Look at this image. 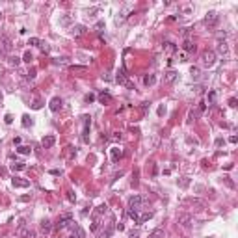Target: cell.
Returning <instances> with one entry per match:
<instances>
[{
	"mask_svg": "<svg viewBox=\"0 0 238 238\" xmlns=\"http://www.w3.org/2000/svg\"><path fill=\"white\" fill-rule=\"evenodd\" d=\"M179 223H180L184 229H190V227H192V216H190V214H183V216L179 218Z\"/></svg>",
	"mask_w": 238,
	"mask_h": 238,
	"instance_id": "cell-12",
	"label": "cell"
},
{
	"mask_svg": "<svg viewBox=\"0 0 238 238\" xmlns=\"http://www.w3.org/2000/svg\"><path fill=\"white\" fill-rule=\"evenodd\" d=\"M17 234H19V236H23V238H36V233H34L32 229H28V227L24 225V223H23V225H19Z\"/></svg>",
	"mask_w": 238,
	"mask_h": 238,
	"instance_id": "cell-7",
	"label": "cell"
},
{
	"mask_svg": "<svg viewBox=\"0 0 238 238\" xmlns=\"http://www.w3.org/2000/svg\"><path fill=\"white\" fill-rule=\"evenodd\" d=\"M67 197H69V201H76V195H74V192H67Z\"/></svg>",
	"mask_w": 238,
	"mask_h": 238,
	"instance_id": "cell-43",
	"label": "cell"
},
{
	"mask_svg": "<svg viewBox=\"0 0 238 238\" xmlns=\"http://www.w3.org/2000/svg\"><path fill=\"white\" fill-rule=\"evenodd\" d=\"M218 52H220L221 56H227V54H229V47H227L225 41H220V43H218Z\"/></svg>",
	"mask_w": 238,
	"mask_h": 238,
	"instance_id": "cell-21",
	"label": "cell"
},
{
	"mask_svg": "<svg viewBox=\"0 0 238 238\" xmlns=\"http://www.w3.org/2000/svg\"><path fill=\"white\" fill-rule=\"evenodd\" d=\"M177 78H179V73L173 71V69H169V71L164 73V82H166V84H173Z\"/></svg>",
	"mask_w": 238,
	"mask_h": 238,
	"instance_id": "cell-8",
	"label": "cell"
},
{
	"mask_svg": "<svg viewBox=\"0 0 238 238\" xmlns=\"http://www.w3.org/2000/svg\"><path fill=\"white\" fill-rule=\"evenodd\" d=\"M19 201H23V203H26V201H30V195H20V197H19Z\"/></svg>",
	"mask_w": 238,
	"mask_h": 238,
	"instance_id": "cell-46",
	"label": "cell"
},
{
	"mask_svg": "<svg viewBox=\"0 0 238 238\" xmlns=\"http://www.w3.org/2000/svg\"><path fill=\"white\" fill-rule=\"evenodd\" d=\"M114 139H121V132H115V134H114Z\"/></svg>",
	"mask_w": 238,
	"mask_h": 238,
	"instance_id": "cell-51",
	"label": "cell"
},
{
	"mask_svg": "<svg viewBox=\"0 0 238 238\" xmlns=\"http://www.w3.org/2000/svg\"><path fill=\"white\" fill-rule=\"evenodd\" d=\"M71 20H73L71 15H64V17L60 19V24H61V26H69V24H71Z\"/></svg>",
	"mask_w": 238,
	"mask_h": 238,
	"instance_id": "cell-27",
	"label": "cell"
},
{
	"mask_svg": "<svg viewBox=\"0 0 238 238\" xmlns=\"http://www.w3.org/2000/svg\"><path fill=\"white\" fill-rule=\"evenodd\" d=\"M115 80H117L119 84H125V86H127V82H128V78H127V73H125V69H121V71L117 73V76H115Z\"/></svg>",
	"mask_w": 238,
	"mask_h": 238,
	"instance_id": "cell-20",
	"label": "cell"
},
{
	"mask_svg": "<svg viewBox=\"0 0 238 238\" xmlns=\"http://www.w3.org/2000/svg\"><path fill=\"white\" fill-rule=\"evenodd\" d=\"M54 143H56V136H54V134H47L43 139H41V145H43L45 149H50Z\"/></svg>",
	"mask_w": 238,
	"mask_h": 238,
	"instance_id": "cell-9",
	"label": "cell"
},
{
	"mask_svg": "<svg viewBox=\"0 0 238 238\" xmlns=\"http://www.w3.org/2000/svg\"><path fill=\"white\" fill-rule=\"evenodd\" d=\"M4 121H6V125H11V121H13V117H11V114H6V117H4Z\"/></svg>",
	"mask_w": 238,
	"mask_h": 238,
	"instance_id": "cell-40",
	"label": "cell"
},
{
	"mask_svg": "<svg viewBox=\"0 0 238 238\" xmlns=\"http://www.w3.org/2000/svg\"><path fill=\"white\" fill-rule=\"evenodd\" d=\"M164 48H166V52H167V54H173V52H177V50H179V47L175 45V43H171V41H166V43H164Z\"/></svg>",
	"mask_w": 238,
	"mask_h": 238,
	"instance_id": "cell-18",
	"label": "cell"
},
{
	"mask_svg": "<svg viewBox=\"0 0 238 238\" xmlns=\"http://www.w3.org/2000/svg\"><path fill=\"white\" fill-rule=\"evenodd\" d=\"M115 229H119V231H123V229H125V225H123V223H117V225H115Z\"/></svg>",
	"mask_w": 238,
	"mask_h": 238,
	"instance_id": "cell-52",
	"label": "cell"
},
{
	"mask_svg": "<svg viewBox=\"0 0 238 238\" xmlns=\"http://www.w3.org/2000/svg\"><path fill=\"white\" fill-rule=\"evenodd\" d=\"M192 205L199 207V210H203V208H205V201H201V199H192Z\"/></svg>",
	"mask_w": 238,
	"mask_h": 238,
	"instance_id": "cell-33",
	"label": "cell"
},
{
	"mask_svg": "<svg viewBox=\"0 0 238 238\" xmlns=\"http://www.w3.org/2000/svg\"><path fill=\"white\" fill-rule=\"evenodd\" d=\"M65 61H67V58H56V60H54V64H56V65H60V64H65Z\"/></svg>",
	"mask_w": 238,
	"mask_h": 238,
	"instance_id": "cell-41",
	"label": "cell"
},
{
	"mask_svg": "<svg viewBox=\"0 0 238 238\" xmlns=\"http://www.w3.org/2000/svg\"><path fill=\"white\" fill-rule=\"evenodd\" d=\"M216 64V52L214 50H205L201 54V65L203 67H212Z\"/></svg>",
	"mask_w": 238,
	"mask_h": 238,
	"instance_id": "cell-3",
	"label": "cell"
},
{
	"mask_svg": "<svg viewBox=\"0 0 238 238\" xmlns=\"http://www.w3.org/2000/svg\"><path fill=\"white\" fill-rule=\"evenodd\" d=\"M39 48H41V50H43V52H48V48H50V47H48V45H45L43 41H41V47H39Z\"/></svg>",
	"mask_w": 238,
	"mask_h": 238,
	"instance_id": "cell-44",
	"label": "cell"
},
{
	"mask_svg": "<svg viewBox=\"0 0 238 238\" xmlns=\"http://www.w3.org/2000/svg\"><path fill=\"white\" fill-rule=\"evenodd\" d=\"M229 106L231 108H236V99H234V97H231V99H229Z\"/></svg>",
	"mask_w": 238,
	"mask_h": 238,
	"instance_id": "cell-42",
	"label": "cell"
},
{
	"mask_svg": "<svg viewBox=\"0 0 238 238\" xmlns=\"http://www.w3.org/2000/svg\"><path fill=\"white\" fill-rule=\"evenodd\" d=\"M128 238H139V233L138 231H132V233L128 234Z\"/></svg>",
	"mask_w": 238,
	"mask_h": 238,
	"instance_id": "cell-45",
	"label": "cell"
},
{
	"mask_svg": "<svg viewBox=\"0 0 238 238\" xmlns=\"http://www.w3.org/2000/svg\"><path fill=\"white\" fill-rule=\"evenodd\" d=\"M179 184H180V186H183V188H186L188 184H190V179H188V177H184V179H183V180H180V183H179Z\"/></svg>",
	"mask_w": 238,
	"mask_h": 238,
	"instance_id": "cell-38",
	"label": "cell"
},
{
	"mask_svg": "<svg viewBox=\"0 0 238 238\" xmlns=\"http://www.w3.org/2000/svg\"><path fill=\"white\" fill-rule=\"evenodd\" d=\"M65 156H67L69 160H71V158H74V156H76V151L73 149V147H67V149H65Z\"/></svg>",
	"mask_w": 238,
	"mask_h": 238,
	"instance_id": "cell-31",
	"label": "cell"
},
{
	"mask_svg": "<svg viewBox=\"0 0 238 238\" xmlns=\"http://www.w3.org/2000/svg\"><path fill=\"white\" fill-rule=\"evenodd\" d=\"M229 142H231V143H236V142H238V138H236V136H231V138H229Z\"/></svg>",
	"mask_w": 238,
	"mask_h": 238,
	"instance_id": "cell-48",
	"label": "cell"
},
{
	"mask_svg": "<svg viewBox=\"0 0 238 238\" xmlns=\"http://www.w3.org/2000/svg\"><path fill=\"white\" fill-rule=\"evenodd\" d=\"M143 205H145V197L142 195H132L128 199V210H143Z\"/></svg>",
	"mask_w": 238,
	"mask_h": 238,
	"instance_id": "cell-1",
	"label": "cell"
},
{
	"mask_svg": "<svg viewBox=\"0 0 238 238\" xmlns=\"http://www.w3.org/2000/svg\"><path fill=\"white\" fill-rule=\"evenodd\" d=\"M69 71H71V73H78V74H84V73H88V65H71V67H69Z\"/></svg>",
	"mask_w": 238,
	"mask_h": 238,
	"instance_id": "cell-16",
	"label": "cell"
},
{
	"mask_svg": "<svg viewBox=\"0 0 238 238\" xmlns=\"http://www.w3.org/2000/svg\"><path fill=\"white\" fill-rule=\"evenodd\" d=\"M121 158H123V149L114 147V149H112V162H119Z\"/></svg>",
	"mask_w": 238,
	"mask_h": 238,
	"instance_id": "cell-13",
	"label": "cell"
},
{
	"mask_svg": "<svg viewBox=\"0 0 238 238\" xmlns=\"http://www.w3.org/2000/svg\"><path fill=\"white\" fill-rule=\"evenodd\" d=\"M28 45L30 47H41V39L39 37H30L28 39Z\"/></svg>",
	"mask_w": 238,
	"mask_h": 238,
	"instance_id": "cell-28",
	"label": "cell"
},
{
	"mask_svg": "<svg viewBox=\"0 0 238 238\" xmlns=\"http://www.w3.org/2000/svg\"><path fill=\"white\" fill-rule=\"evenodd\" d=\"M223 145H225V139H223V138H218V139H216V147H223Z\"/></svg>",
	"mask_w": 238,
	"mask_h": 238,
	"instance_id": "cell-39",
	"label": "cell"
},
{
	"mask_svg": "<svg viewBox=\"0 0 238 238\" xmlns=\"http://www.w3.org/2000/svg\"><path fill=\"white\" fill-rule=\"evenodd\" d=\"M41 106H43V101H41V99H36V101H34V104H32L34 110H39Z\"/></svg>",
	"mask_w": 238,
	"mask_h": 238,
	"instance_id": "cell-35",
	"label": "cell"
},
{
	"mask_svg": "<svg viewBox=\"0 0 238 238\" xmlns=\"http://www.w3.org/2000/svg\"><path fill=\"white\" fill-rule=\"evenodd\" d=\"M30 125H32V117H30V115H23V127L28 128Z\"/></svg>",
	"mask_w": 238,
	"mask_h": 238,
	"instance_id": "cell-32",
	"label": "cell"
},
{
	"mask_svg": "<svg viewBox=\"0 0 238 238\" xmlns=\"http://www.w3.org/2000/svg\"><path fill=\"white\" fill-rule=\"evenodd\" d=\"M207 102H208V104H214V102H216V91H214V89H210V91H208Z\"/></svg>",
	"mask_w": 238,
	"mask_h": 238,
	"instance_id": "cell-26",
	"label": "cell"
},
{
	"mask_svg": "<svg viewBox=\"0 0 238 238\" xmlns=\"http://www.w3.org/2000/svg\"><path fill=\"white\" fill-rule=\"evenodd\" d=\"M218 23H220V15L216 11H208L207 15H205V24L208 28H216V26H218Z\"/></svg>",
	"mask_w": 238,
	"mask_h": 238,
	"instance_id": "cell-5",
	"label": "cell"
},
{
	"mask_svg": "<svg viewBox=\"0 0 238 238\" xmlns=\"http://www.w3.org/2000/svg\"><path fill=\"white\" fill-rule=\"evenodd\" d=\"M84 101H86V102H93L95 101V95L93 93H88L86 97H84Z\"/></svg>",
	"mask_w": 238,
	"mask_h": 238,
	"instance_id": "cell-37",
	"label": "cell"
},
{
	"mask_svg": "<svg viewBox=\"0 0 238 238\" xmlns=\"http://www.w3.org/2000/svg\"><path fill=\"white\" fill-rule=\"evenodd\" d=\"M195 48H197V47L193 45V41L184 39V43H183V50H184V52H195Z\"/></svg>",
	"mask_w": 238,
	"mask_h": 238,
	"instance_id": "cell-14",
	"label": "cell"
},
{
	"mask_svg": "<svg viewBox=\"0 0 238 238\" xmlns=\"http://www.w3.org/2000/svg\"><path fill=\"white\" fill-rule=\"evenodd\" d=\"M84 128H82V142L88 143L89 142V125H91V119H89V115H84Z\"/></svg>",
	"mask_w": 238,
	"mask_h": 238,
	"instance_id": "cell-6",
	"label": "cell"
},
{
	"mask_svg": "<svg viewBox=\"0 0 238 238\" xmlns=\"http://www.w3.org/2000/svg\"><path fill=\"white\" fill-rule=\"evenodd\" d=\"M99 102H101V104H110V102H112V95L102 91V93L99 95Z\"/></svg>",
	"mask_w": 238,
	"mask_h": 238,
	"instance_id": "cell-22",
	"label": "cell"
},
{
	"mask_svg": "<svg viewBox=\"0 0 238 238\" xmlns=\"http://www.w3.org/2000/svg\"><path fill=\"white\" fill-rule=\"evenodd\" d=\"M71 34H73V36H76V37H78V36H82V34H86V26H82V24H76V26H73V28H71Z\"/></svg>",
	"mask_w": 238,
	"mask_h": 238,
	"instance_id": "cell-17",
	"label": "cell"
},
{
	"mask_svg": "<svg viewBox=\"0 0 238 238\" xmlns=\"http://www.w3.org/2000/svg\"><path fill=\"white\" fill-rule=\"evenodd\" d=\"M164 229L162 227H158V229H155V231H153V233L149 234V238H164Z\"/></svg>",
	"mask_w": 238,
	"mask_h": 238,
	"instance_id": "cell-23",
	"label": "cell"
},
{
	"mask_svg": "<svg viewBox=\"0 0 238 238\" xmlns=\"http://www.w3.org/2000/svg\"><path fill=\"white\" fill-rule=\"evenodd\" d=\"M11 169L13 171H23V169H26V164L24 162H13L11 164Z\"/></svg>",
	"mask_w": 238,
	"mask_h": 238,
	"instance_id": "cell-25",
	"label": "cell"
},
{
	"mask_svg": "<svg viewBox=\"0 0 238 238\" xmlns=\"http://www.w3.org/2000/svg\"><path fill=\"white\" fill-rule=\"evenodd\" d=\"M190 73H192L193 78H199V69H197V67H192V69H190Z\"/></svg>",
	"mask_w": 238,
	"mask_h": 238,
	"instance_id": "cell-36",
	"label": "cell"
},
{
	"mask_svg": "<svg viewBox=\"0 0 238 238\" xmlns=\"http://www.w3.org/2000/svg\"><path fill=\"white\" fill-rule=\"evenodd\" d=\"M74 225V221H73V214H64V216H61V218H60V221L58 223H56V227H58L60 231H67V229H71Z\"/></svg>",
	"mask_w": 238,
	"mask_h": 238,
	"instance_id": "cell-2",
	"label": "cell"
},
{
	"mask_svg": "<svg viewBox=\"0 0 238 238\" xmlns=\"http://www.w3.org/2000/svg\"><path fill=\"white\" fill-rule=\"evenodd\" d=\"M164 112H166V108H164V106H160V108H158V115H162Z\"/></svg>",
	"mask_w": 238,
	"mask_h": 238,
	"instance_id": "cell-50",
	"label": "cell"
},
{
	"mask_svg": "<svg viewBox=\"0 0 238 238\" xmlns=\"http://www.w3.org/2000/svg\"><path fill=\"white\" fill-rule=\"evenodd\" d=\"M9 65L19 67L20 65V58H19V56H9Z\"/></svg>",
	"mask_w": 238,
	"mask_h": 238,
	"instance_id": "cell-30",
	"label": "cell"
},
{
	"mask_svg": "<svg viewBox=\"0 0 238 238\" xmlns=\"http://www.w3.org/2000/svg\"><path fill=\"white\" fill-rule=\"evenodd\" d=\"M61 104H64V101H61L60 97H52L50 102H48V108H50L52 112H58V110L61 108Z\"/></svg>",
	"mask_w": 238,
	"mask_h": 238,
	"instance_id": "cell-10",
	"label": "cell"
},
{
	"mask_svg": "<svg viewBox=\"0 0 238 238\" xmlns=\"http://www.w3.org/2000/svg\"><path fill=\"white\" fill-rule=\"evenodd\" d=\"M13 186H15V188H30V180L15 177V179H13Z\"/></svg>",
	"mask_w": 238,
	"mask_h": 238,
	"instance_id": "cell-11",
	"label": "cell"
},
{
	"mask_svg": "<svg viewBox=\"0 0 238 238\" xmlns=\"http://www.w3.org/2000/svg\"><path fill=\"white\" fill-rule=\"evenodd\" d=\"M17 153H19V155H30L32 149H30V145H19L17 147Z\"/></svg>",
	"mask_w": 238,
	"mask_h": 238,
	"instance_id": "cell-24",
	"label": "cell"
},
{
	"mask_svg": "<svg viewBox=\"0 0 238 238\" xmlns=\"http://www.w3.org/2000/svg\"><path fill=\"white\" fill-rule=\"evenodd\" d=\"M199 115H201V112H199V110H192V112H190V115H188V121H195V119H197Z\"/></svg>",
	"mask_w": 238,
	"mask_h": 238,
	"instance_id": "cell-29",
	"label": "cell"
},
{
	"mask_svg": "<svg viewBox=\"0 0 238 238\" xmlns=\"http://www.w3.org/2000/svg\"><path fill=\"white\" fill-rule=\"evenodd\" d=\"M11 48H13V43H11V39H9V37H6V36L0 37V56L9 54V52H11Z\"/></svg>",
	"mask_w": 238,
	"mask_h": 238,
	"instance_id": "cell-4",
	"label": "cell"
},
{
	"mask_svg": "<svg viewBox=\"0 0 238 238\" xmlns=\"http://www.w3.org/2000/svg\"><path fill=\"white\" fill-rule=\"evenodd\" d=\"M41 231H43L45 234H48L52 231V221L50 220H41Z\"/></svg>",
	"mask_w": 238,
	"mask_h": 238,
	"instance_id": "cell-15",
	"label": "cell"
},
{
	"mask_svg": "<svg viewBox=\"0 0 238 238\" xmlns=\"http://www.w3.org/2000/svg\"><path fill=\"white\" fill-rule=\"evenodd\" d=\"M143 84H145L147 88H149V86H155V84H156V76H155V74H145V76H143Z\"/></svg>",
	"mask_w": 238,
	"mask_h": 238,
	"instance_id": "cell-19",
	"label": "cell"
},
{
	"mask_svg": "<svg viewBox=\"0 0 238 238\" xmlns=\"http://www.w3.org/2000/svg\"><path fill=\"white\" fill-rule=\"evenodd\" d=\"M32 60H34V56H32V52H30V50H26V52H24V56H23V61H26V64H30Z\"/></svg>",
	"mask_w": 238,
	"mask_h": 238,
	"instance_id": "cell-34",
	"label": "cell"
},
{
	"mask_svg": "<svg viewBox=\"0 0 238 238\" xmlns=\"http://www.w3.org/2000/svg\"><path fill=\"white\" fill-rule=\"evenodd\" d=\"M13 143H15V145H17V147H19V145H20V138H19V136H17V138H15V139H13Z\"/></svg>",
	"mask_w": 238,
	"mask_h": 238,
	"instance_id": "cell-49",
	"label": "cell"
},
{
	"mask_svg": "<svg viewBox=\"0 0 238 238\" xmlns=\"http://www.w3.org/2000/svg\"><path fill=\"white\" fill-rule=\"evenodd\" d=\"M50 175H56V177H58V175H61V171L60 169H50Z\"/></svg>",
	"mask_w": 238,
	"mask_h": 238,
	"instance_id": "cell-47",
	"label": "cell"
}]
</instances>
